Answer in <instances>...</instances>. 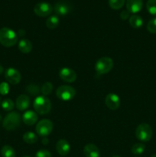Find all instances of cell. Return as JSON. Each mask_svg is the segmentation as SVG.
Returning a JSON list of instances; mask_svg holds the SVG:
<instances>
[{
	"instance_id": "6da1fadb",
	"label": "cell",
	"mask_w": 156,
	"mask_h": 157,
	"mask_svg": "<svg viewBox=\"0 0 156 157\" xmlns=\"http://www.w3.org/2000/svg\"><path fill=\"white\" fill-rule=\"evenodd\" d=\"M18 41L17 34L9 28H2L0 29V44L5 47H12Z\"/></svg>"
},
{
	"instance_id": "7a4b0ae2",
	"label": "cell",
	"mask_w": 156,
	"mask_h": 157,
	"mask_svg": "<svg viewBox=\"0 0 156 157\" xmlns=\"http://www.w3.org/2000/svg\"><path fill=\"white\" fill-rule=\"evenodd\" d=\"M34 108L35 111L41 115L47 114L51 109L50 101L46 96H38L34 101Z\"/></svg>"
},
{
	"instance_id": "3957f363",
	"label": "cell",
	"mask_w": 156,
	"mask_h": 157,
	"mask_svg": "<svg viewBox=\"0 0 156 157\" xmlns=\"http://www.w3.org/2000/svg\"><path fill=\"white\" fill-rule=\"evenodd\" d=\"M21 124V115L17 112H11L6 116L2 122V126L6 130H15L18 128Z\"/></svg>"
},
{
	"instance_id": "277c9868",
	"label": "cell",
	"mask_w": 156,
	"mask_h": 157,
	"mask_svg": "<svg viewBox=\"0 0 156 157\" xmlns=\"http://www.w3.org/2000/svg\"><path fill=\"white\" fill-rule=\"evenodd\" d=\"M152 129L148 124H141L136 130V136L142 142H148L152 137Z\"/></svg>"
},
{
	"instance_id": "5b68a950",
	"label": "cell",
	"mask_w": 156,
	"mask_h": 157,
	"mask_svg": "<svg viewBox=\"0 0 156 157\" xmlns=\"http://www.w3.org/2000/svg\"><path fill=\"white\" fill-rule=\"evenodd\" d=\"M113 67V61L109 57H103L98 60L95 64V70L99 75H106Z\"/></svg>"
},
{
	"instance_id": "8992f818",
	"label": "cell",
	"mask_w": 156,
	"mask_h": 157,
	"mask_svg": "<svg viewBox=\"0 0 156 157\" xmlns=\"http://www.w3.org/2000/svg\"><path fill=\"white\" fill-rule=\"evenodd\" d=\"M56 95L59 99L68 101L74 98L76 95V90L71 86L61 85L57 89Z\"/></svg>"
},
{
	"instance_id": "52a82bcc",
	"label": "cell",
	"mask_w": 156,
	"mask_h": 157,
	"mask_svg": "<svg viewBox=\"0 0 156 157\" xmlns=\"http://www.w3.org/2000/svg\"><path fill=\"white\" fill-rule=\"evenodd\" d=\"M53 123L48 119H43L40 121L36 125V132L39 136H48L53 130Z\"/></svg>"
},
{
	"instance_id": "ba28073f",
	"label": "cell",
	"mask_w": 156,
	"mask_h": 157,
	"mask_svg": "<svg viewBox=\"0 0 156 157\" xmlns=\"http://www.w3.org/2000/svg\"><path fill=\"white\" fill-rule=\"evenodd\" d=\"M54 8L49 3L42 2L35 5L34 8V12L40 17H47L53 12Z\"/></svg>"
},
{
	"instance_id": "9c48e42d",
	"label": "cell",
	"mask_w": 156,
	"mask_h": 157,
	"mask_svg": "<svg viewBox=\"0 0 156 157\" xmlns=\"http://www.w3.org/2000/svg\"><path fill=\"white\" fill-rule=\"evenodd\" d=\"M5 78L9 84L15 85L20 82L21 77L18 70L13 67H9L5 72Z\"/></svg>"
},
{
	"instance_id": "30bf717a",
	"label": "cell",
	"mask_w": 156,
	"mask_h": 157,
	"mask_svg": "<svg viewBox=\"0 0 156 157\" xmlns=\"http://www.w3.org/2000/svg\"><path fill=\"white\" fill-rule=\"evenodd\" d=\"M59 76L62 81L67 83H73L76 79V74L69 67H63L60 70Z\"/></svg>"
},
{
	"instance_id": "8fae6325",
	"label": "cell",
	"mask_w": 156,
	"mask_h": 157,
	"mask_svg": "<svg viewBox=\"0 0 156 157\" xmlns=\"http://www.w3.org/2000/svg\"><path fill=\"white\" fill-rule=\"evenodd\" d=\"M54 10L57 15L64 16V15H67L70 12L71 6L70 3L66 1H59L54 5Z\"/></svg>"
},
{
	"instance_id": "7c38bea8",
	"label": "cell",
	"mask_w": 156,
	"mask_h": 157,
	"mask_svg": "<svg viewBox=\"0 0 156 157\" xmlns=\"http://www.w3.org/2000/svg\"><path fill=\"white\" fill-rule=\"evenodd\" d=\"M105 102L107 107L112 110H117L120 106V99H119V96L113 93L109 94L107 95Z\"/></svg>"
},
{
	"instance_id": "4fadbf2b",
	"label": "cell",
	"mask_w": 156,
	"mask_h": 157,
	"mask_svg": "<svg viewBox=\"0 0 156 157\" xmlns=\"http://www.w3.org/2000/svg\"><path fill=\"white\" fill-rule=\"evenodd\" d=\"M56 150L57 152L58 153V154L61 155V156H67V155L70 153V144H69L68 141L66 140H60L58 141V143H57L56 144Z\"/></svg>"
},
{
	"instance_id": "5bb4252c",
	"label": "cell",
	"mask_w": 156,
	"mask_h": 157,
	"mask_svg": "<svg viewBox=\"0 0 156 157\" xmlns=\"http://www.w3.org/2000/svg\"><path fill=\"white\" fill-rule=\"evenodd\" d=\"M15 105H16L17 109L20 111L27 110L30 106V99L28 96L25 94L19 95L15 101Z\"/></svg>"
},
{
	"instance_id": "9a60e30c",
	"label": "cell",
	"mask_w": 156,
	"mask_h": 157,
	"mask_svg": "<svg viewBox=\"0 0 156 157\" xmlns=\"http://www.w3.org/2000/svg\"><path fill=\"white\" fill-rule=\"evenodd\" d=\"M142 0H127L126 9L131 13H138L142 9Z\"/></svg>"
},
{
	"instance_id": "2e32d148",
	"label": "cell",
	"mask_w": 156,
	"mask_h": 157,
	"mask_svg": "<svg viewBox=\"0 0 156 157\" xmlns=\"http://www.w3.org/2000/svg\"><path fill=\"white\" fill-rule=\"evenodd\" d=\"M84 154L86 157H100L99 149L93 144H88L84 147Z\"/></svg>"
},
{
	"instance_id": "e0dca14e",
	"label": "cell",
	"mask_w": 156,
	"mask_h": 157,
	"mask_svg": "<svg viewBox=\"0 0 156 157\" xmlns=\"http://www.w3.org/2000/svg\"><path fill=\"white\" fill-rule=\"evenodd\" d=\"M22 121L26 125L32 126L38 121V115L32 110H27L23 114Z\"/></svg>"
},
{
	"instance_id": "ac0fdd59",
	"label": "cell",
	"mask_w": 156,
	"mask_h": 157,
	"mask_svg": "<svg viewBox=\"0 0 156 157\" xmlns=\"http://www.w3.org/2000/svg\"><path fill=\"white\" fill-rule=\"evenodd\" d=\"M18 49L24 54H28L32 50V44L28 39H21L18 42Z\"/></svg>"
},
{
	"instance_id": "d6986e66",
	"label": "cell",
	"mask_w": 156,
	"mask_h": 157,
	"mask_svg": "<svg viewBox=\"0 0 156 157\" xmlns=\"http://www.w3.org/2000/svg\"><path fill=\"white\" fill-rule=\"evenodd\" d=\"M129 24L134 29H139L143 25V20L139 15H133L129 18Z\"/></svg>"
},
{
	"instance_id": "ffe728a7",
	"label": "cell",
	"mask_w": 156,
	"mask_h": 157,
	"mask_svg": "<svg viewBox=\"0 0 156 157\" xmlns=\"http://www.w3.org/2000/svg\"><path fill=\"white\" fill-rule=\"evenodd\" d=\"M60 22L58 15H51L46 20V26L49 29H54L58 26Z\"/></svg>"
},
{
	"instance_id": "44dd1931",
	"label": "cell",
	"mask_w": 156,
	"mask_h": 157,
	"mask_svg": "<svg viewBox=\"0 0 156 157\" xmlns=\"http://www.w3.org/2000/svg\"><path fill=\"white\" fill-rule=\"evenodd\" d=\"M23 140L28 144H33L37 142L38 140V136L35 135V133L33 132H26L24 135H23Z\"/></svg>"
},
{
	"instance_id": "7402d4cb",
	"label": "cell",
	"mask_w": 156,
	"mask_h": 157,
	"mask_svg": "<svg viewBox=\"0 0 156 157\" xmlns=\"http://www.w3.org/2000/svg\"><path fill=\"white\" fill-rule=\"evenodd\" d=\"M1 154L2 157H15V151L11 146H3L1 150Z\"/></svg>"
},
{
	"instance_id": "603a6c76",
	"label": "cell",
	"mask_w": 156,
	"mask_h": 157,
	"mask_svg": "<svg viewBox=\"0 0 156 157\" xmlns=\"http://www.w3.org/2000/svg\"><path fill=\"white\" fill-rule=\"evenodd\" d=\"M145 150V144L142 143H138L134 144L132 147V153L135 155H141L144 153Z\"/></svg>"
},
{
	"instance_id": "cb8c5ba5",
	"label": "cell",
	"mask_w": 156,
	"mask_h": 157,
	"mask_svg": "<svg viewBox=\"0 0 156 157\" xmlns=\"http://www.w3.org/2000/svg\"><path fill=\"white\" fill-rule=\"evenodd\" d=\"M125 0H109V6L113 9H121L125 4Z\"/></svg>"
},
{
	"instance_id": "d4e9b609",
	"label": "cell",
	"mask_w": 156,
	"mask_h": 157,
	"mask_svg": "<svg viewBox=\"0 0 156 157\" xmlns=\"http://www.w3.org/2000/svg\"><path fill=\"white\" fill-rule=\"evenodd\" d=\"M2 107L4 110L6 111H11V110H13L14 108V103L13 101L11 99H9V98H6L1 103Z\"/></svg>"
},
{
	"instance_id": "484cf974",
	"label": "cell",
	"mask_w": 156,
	"mask_h": 157,
	"mask_svg": "<svg viewBox=\"0 0 156 157\" xmlns=\"http://www.w3.org/2000/svg\"><path fill=\"white\" fill-rule=\"evenodd\" d=\"M146 8L150 14L156 15V0H148L146 3Z\"/></svg>"
},
{
	"instance_id": "4316f807",
	"label": "cell",
	"mask_w": 156,
	"mask_h": 157,
	"mask_svg": "<svg viewBox=\"0 0 156 157\" xmlns=\"http://www.w3.org/2000/svg\"><path fill=\"white\" fill-rule=\"evenodd\" d=\"M53 90V85L50 82H46L41 87V93L44 94V96H47L50 94Z\"/></svg>"
},
{
	"instance_id": "83f0119b",
	"label": "cell",
	"mask_w": 156,
	"mask_h": 157,
	"mask_svg": "<svg viewBox=\"0 0 156 157\" xmlns=\"http://www.w3.org/2000/svg\"><path fill=\"white\" fill-rule=\"evenodd\" d=\"M147 29L149 32L153 34H156V18L150 20L147 24Z\"/></svg>"
},
{
	"instance_id": "f1b7e54d",
	"label": "cell",
	"mask_w": 156,
	"mask_h": 157,
	"mask_svg": "<svg viewBox=\"0 0 156 157\" xmlns=\"http://www.w3.org/2000/svg\"><path fill=\"white\" fill-rule=\"evenodd\" d=\"M27 90L28 93L32 94V95L38 94L39 93V88H38V86L34 85V84H31L27 87Z\"/></svg>"
},
{
	"instance_id": "f546056e",
	"label": "cell",
	"mask_w": 156,
	"mask_h": 157,
	"mask_svg": "<svg viewBox=\"0 0 156 157\" xmlns=\"http://www.w3.org/2000/svg\"><path fill=\"white\" fill-rule=\"evenodd\" d=\"M9 86L7 83L2 82L0 84V94L2 95H6L9 93Z\"/></svg>"
},
{
	"instance_id": "4dcf8cb0",
	"label": "cell",
	"mask_w": 156,
	"mask_h": 157,
	"mask_svg": "<svg viewBox=\"0 0 156 157\" xmlns=\"http://www.w3.org/2000/svg\"><path fill=\"white\" fill-rule=\"evenodd\" d=\"M35 157H51L50 153L47 150H41L35 154Z\"/></svg>"
},
{
	"instance_id": "1f68e13d",
	"label": "cell",
	"mask_w": 156,
	"mask_h": 157,
	"mask_svg": "<svg viewBox=\"0 0 156 157\" xmlns=\"http://www.w3.org/2000/svg\"><path fill=\"white\" fill-rule=\"evenodd\" d=\"M129 13H130V12H128V10L122 11V12H121V13H120L121 19L126 20L127 18H128V17H129Z\"/></svg>"
},
{
	"instance_id": "d6a6232c",
	"label": "cell",
	"mask_w": 156,
	"mask_h": 157,
	"mask_svg": "<svg viewBox=\"0 0 156 157\" xmlns=\"http://www.w3.org/2000/svg\"><path fill=\"white\" fill-rule=\"evenodd\" d=\"M3 71H4V69H3V67L1 65V64H0V75L3 73Z\"/></svg>"
},
{
	"instance_id": "836d02e7",
	"label": "cell",
	"mask_w": 156,
	"mask_h": 157,
	"mask_svg": "<svg viewBox=\"0 0 156 157\" xmlns=\"http://www.w3.org/2000/svg\"><path fill=\"white\" fill-rule=\"evenodd\" d=\"M151 157H156V154H153Z\"/></svg>"
},
{
	"instance_id": "e575fe53",
	"label": "cell",
	"mask_w": 156,
	"mask_h": 157,
	"mask_svg": "<svg viewBox=\"0 0 156 157\" xmlns=\"http://www.w3.org/2000/svg\"><path fill=\"white\" fill-rule=\"evenodd\" d=\"M113 157H120L119 156H113Z\"/></svg>"
},
{
	"instance_id": "d590c367",
	"label": "cell",
	"mask_w": 156,
	"mask_h": 157,
	"mask_svg": "<svg viewBox=\"0 0 156 157\" xmlns=\"http://www.w3.org/2000/svg\"><path fill=\"white\" fill-rule=\"evenodd\" d=\"M0 105H1V98H0Z\"/></svg>"
},
{
	"instance_id": "8d00e7d4",
	"label": "cell",
	"mask_w": 156,
	"mask_h": 157,
	"mask_svg": "<svg viewBox=\"0 0 156 157\" xmlns=\"http://www.w3.org/2000/svg\"><path fill=\"white\" fill-rule=\"evenodd\" d=\"M1 119H2V117H1V115H0V121H1Z\"/></svg>"
},
{
	"instance_id": "74e56055",
	"label": "cell",
	"mask_w": 156,
	"mask_h": 157,
	"mask_svg": "<svg viewBox=\"0 0 156 157\" xmlns=\"http://www.w3.org/2000/svg\"><path fill=\"white\" fill-rule=\"evenodd\" d=\"M24 157H30V156H24Z\"/></svg>"
}]
</instances>
